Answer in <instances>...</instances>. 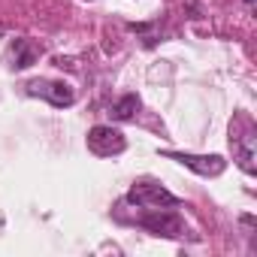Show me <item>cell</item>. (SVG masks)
Returning <instances> with one entry per match:
<instances>
[{"label":"cell","instance_id":"1","mask_svg":"<svg viewBox=\"0 0 257 257\" xmlns=\"http://www.w3.org/2000/svg\"><path fill=\"white\" fill-rule=\"evenodd\" d=\"M230 146H233L236 164H239L248 176H254V173H257V164H254V158H257V137H254V127H251L248 118H239V121L230 127Z\"/></svg>","mask_w":257,"mask_h":257},{"label":"cell","instance_id":"2","mask_svg":"<svg viewBox=\"0 0 257 257\" xmlns=\"http://www.w3.org/2000/svg\"><path fill=\"white\" fill-rule=\"evenodd\" d=\"M127 203L137 209H170L179 206V197L158 182H134V188L127 191Z\"/></svg>","mask_w":257,"mask_h":257},{"label":"cell","instance_id":"3","mask_svg":"<svg viewBox=\"0 0 257 257\" xmlns=\"http://www.w3.org/2000/svg\"><path fill=\"white\" fill-rule=\"evenodd\" d=\"M85 146H88V152L97 155V158H115V155H121V152L127 149V140H124L121 131H115V127L97 124V127H91V131H88Z\"/></svg>","mask_w":257,"mask_h":257},{"label":"cell","instance_id":"4","mask_svg":"<svg viewBox=\"0 0 257 257\" xmlns=\"http://www.w3.org/2000/svg\"><path fill=\"white\" fill-rule=\"evenodd\" d=\"M137 224L146 227L149 233L167 236V239H176V236H182V230H185V224H182V218L173 212V206H170V209H143V215H137Z\"/></svg>","mask_w":257,"mask_h":257},{"label":"cell","instance_id":"5","mask_svg":"<svg viewBox=\"0 0 257 257\" xmlns=\"http://www.w3.org/2000/svg\"><path fill=\"white\" fill-rule=\"evenodd\" d=\"M164 158H170V161H176V164H182V167L194 170V173H197V176H203V179H215V176H221V173L227 170V161H224L221 155H191V152H164Z\"/></svg>","mask_w":257,"mask_h":257},{"label":"cell","instance_id":"6","mask_svg":"<svg viewBox=\"0 0 257 257\" xmlns=\"http://www.w3.org/2000/svg\"><path fill=\"white\" fill-rule=\"evenodd\" d=\"M25 88H28L31 97H43V100H49V103L58 106V109L76 103V91H73L67 82H58V79H31Z\"/></svg>","mask_w":257,"mask_h":257},{"label":"cell","instance_id":"7","mask_svg":"<svg viewBox=\"0 0 257 257\" xmlns=\"http://www.w3.org/2000/svg\"><path fill=\"white\" fill-rule=\"evenodd\" d=\"M137 109H140V97H137V94H124V97L112 106V118H118V121H131V118L137 115Z\"/></svg>","mask_w":257,"mask_h":257},{"label":"cell","instance_id":"8","mask_svg":"<svg viewBox=\"0 0 257 257\" xmlns=\"http://www.w3.org/2000/svg\"><path fill=\"white\" fill-rule=\"evenodd\" d=\"M25 46H28L25 40H16V49H19V55H16V64H13V67H19V70L31 67V64H34V58H37V52H34V49H25Z\"/></svg>","mask_w":257,"mask_h":257},{"label":"cell","instance_id":"9","mask_svg":"<svg viewBox=\"0 0 257 257\" xmlns=\"http://www.w3.org/2000/svg\"><path fill=\"white\" fill-rule=\"evenodd\" d=\"M245 4H248V7H254V0H245Z\"/></svg>","mask_w":257,"mask_h":257}]
</instances>
